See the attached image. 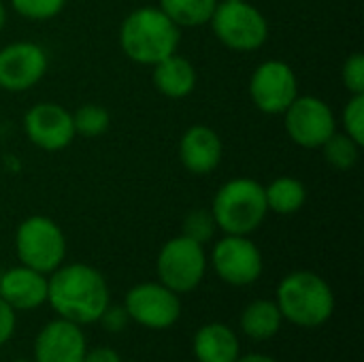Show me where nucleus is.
Segmentation results:
<instances>
[{"label": "nucleus", "mask_w": 364, "mask_h": 362, "mask_svg": "<svg viewBox=\"0 0 364 362\" xmlns=\"http://www.w3.org/2000/svg\"><path fill=\"white\" fill-rule=\"evenodd\" d=\"M47 277V303L58 318L70 320L79 326L94 324L109 307L111 292L105 275L85 265H60Z\"/></svg>", "instance_id": "obj_1"}, {"label": "nucleus", "mask_w": 364, "mask_h": 362, "mask_svg": "<svg viewBox=\"0 0 364 362\" xmlns=\"http://www.w3.org/2000/svg\"><path fill=\"white\" fill-rule=\"evenodd\" d=\"M181 28L175 26L160 6H141L126 15L119 26V47L136 64L154 66L173 55L181 41Z\"/></svg>", "instance_id": "obj_2"}, {"label": "nucleus", "mask_w": 364, "mask_h": 362, "mask_svg": "<svg viewBox=\"0 0 364 362\" xmlns=\"http://www.w3.org/2000/svg\"><path fill=\"white\" fill-rule=\"evenodd\" d=\"M275 303L284 322L301 329L324 326L335 314V292L331 284L314 271L288 273L277 286Z\"/></svg>", "instance_id": "obj_3"}, {"label": "nucleus", "mask_w": 364, "mask_h": 362, "mask_svg": "<svg viewBox=\"0 0 364 362\" xmlns=\"http://www.w3.org/2000/svg\"><path fill=\"white\" fill-rule=\"evenodd\" d=\"M211 213L224 235L250 237L269 215L264 186L252 177H235L220 186L213 196Z\"/></svg>", "instance_id": "obj_4"}, {"label": "nucleus", "mask_w": 364, "mask_h": 362, "mask_svg": "<svg viewBox=\"0 0 364 362\" xmlns=\"http://www.w3.org/2000/svg\"><path fill=\"white\" fill-rule=\"evenodd\" d=\"M15 254L23 267L53 273L66 258V237L60 224L47 215H30L15 230Z\"/></svg>", "instance_id": "obj_5"}, {"label": "nucleus", "mask_w": 364, "mask_h": 362, "mask_svg": "<svg viewBox=\"0 0 364 362\" xmlns=\"http://www.w3.org/2000/svg\"><path fill=\"white\" fill-rule=\"evenodd\" d=\"M207 252L205 245L179 235L168 239L156 258L158 282L177 294H188L196 290L207 275Z\"/></svg>", "instance_id": "obj_6"}, {"label": "nucleus", "mask_w": 364, "mask_h": 362, "mask_svg": "<svg viewBox=\"0 0 364 362\" xmlns=\"http://www.w3.org/2000/svg\"><path fill=\"white\" fill-rule=\"evenodd\" d=\"M209 23L215 38L232 51H256L269 38L267 17L247 0L218 2Z\"/></svg>", "instance_id": "obj_7"}, {"label": "nucleus", "mask_w": 364, "mask_h": 362, "mask_svg": "<svg viewBox=\"0 0 364 362\" xmlns=\"http://www.w3.org/2000/svg\"><path fill=\"white\" fill-rule=\"evenodd\" d=\"M211 267L224 284L245 288L260 280L264 260L262 252L250 237L224 235L211 250Z\"/></svg>", "instance_id": "obj_8"}, {"label": "nucleus", "mask_w": 364, "mask_h": 362, "mask_svg": "<svg viewBox=\"0 0 364 362\" xmlns=\"http://www.w3.org/2000/svg\"><path fill=\"white\" fill-rule=\"evenodd\" d=\"M124 309L130 322L149 331H166L181 318L179 294L160 282H143L132 286L126 294Z\"/></svg>", "instance_id": "obj_9"}, {"label": "nucleus", "mask_w": 364, "mask_h": 362, "mask_svg": "<svg viewBox=\"0 0 364 362\" xmlns=\"http://www.w3.org/2000/svg\"><path fill=\"white\" fill-rule=\"evenodd\" d=\"M282 115L286 134L303 149H320L337 130V117L331 105L318 96H296Z\"/></svg>", "instance_id": "obj_10"}, {"label": "nucleus", "mask_w": 364, "mask_h": 362, "mask_svg": "<svg viewBox=\"0 0 364 362\" xmlns=\"http://www.w3.org/2000/svg\"><path fill=\"white\" fill-rule=\"evenodd\" d=\"M299 96V79L288 62L267 60L250 77V98L267 115L284 113Z\"/></svg>", "instance_id": "obj_11"}, {"label": "nucleus", "mask_w": 364, "mask_h": 362, "mask_svg": "<svg viewBox=\"0 0 364 362\" xmlns=\"http://www.w3.org/2000/svg\"><path fill=\"white\" fill-rule=\"evenodd\" d=\"M47 51L32 41H15L0 49V87L6 92H26L47 73Z\"/></svg>", "instance_id": "obj_12"}, {"label": "nucleus", "mask_w": 364, "mask_h": 362, "mask_svg": "<svg viewBox=\"0 0 364 362\" xmlns=\"http://www.w3.org/2000/svg\"><path fill=\"white\" fill-rule=\"evenodd\" d=\"M23 130L30 143L43 151L66 149L75 139L73 113L58 102H38L26 111Z\"/></svg>", "instance_id": "obj_13"}, {"label": "nucleus", "mask_w": 364, "mask_h": 362, "mask_svg": "<svg viewBox=\"0 0 364 362\" xmlns=\"http://www.w3.org/2000/svg\"><path fill=\"white\" fill-rule=\"evenodd\" d=\"M87 350L85 335L79 324L55 318L47 322L34 337V362H81Z\"/></svg>", "instance_id": "obj_14"}, {"label": "nucleus", "mask_w": 364, "mask_h": 362, "mask_svg": "<svg viewBox=\"0 0 364 362\" xmlns=\"http://www.w3.org/2000/svg\"><path fill=\"white\" fill-rule=\"evenodd\" d=\"M224 145L220 134L205 124L190 126L179 139V160L192 175H209L222 162Z\"/></svg>", "instance_id": "obj_15"}, {"label": "nucleus", "mask_w": 364, "mask_h": 362, "mask_svg": "<svg viewBox=\"0 0 364 362\" xmlns=\"http://www.w3.org/2000/svg\"><path fill=\"white\" fill-rule=\"evenodd\" d=\"M0 299L15 312H32L47 303V275L30 267H13L2 271Z\"/></svg>", "instance_id": "obj_16"}, {"label": "nucleus", "mask_w": 364, "mask_h": 362, "mask_svg": "<svg viewBox=\"0 0 364 362\" xmlns=\"http://www.w3.org/2000/svg\"><path fill=\"white\" fill-rule=\"evenodd\" d=\"M192 352L198 362H235L241 356V341L230 326L209 322L196 331Z\"/></svg>", "instance_id": "obj_17"}, {"label": "nucleus", "mask_w": 364, "mask_h": 362, "mask_svg": "<svg viewBox=\"0 0 364 362\" xmlns=\"http://www.w3.org/2000/svg\"><path fill=\"white\" fill-rule=\"evenodd\" d=\"M151 81H154V87L166 96V98H186L194 92L196 87V68L194 64L179 55L177 51L164 60H160L158 64L151 66Z\"/></svg>", "instance_id": "obj_18"}, {"label": "nucleus", "mask_w": 364, "mask_h": 362, "mask_svg": "<svg viewBox=\"0 0 364 362\" xmlns=\"http://www.w3.org/2000/svg\"><path fill=\"white\" fill-rule=\"evenodd\" d=\"M284 324L282 312L271 299H256L241 312L239 326L245 337L252 341H269L273 339Z\"/></svg>", "instance_id": "obj_19"}, {"label": "nucleus", "mask_w": 364, "mask_h": 362, "mask_svg": "<svg viewBox=\"0 0 364 362\" xmlns=\"http://www.w3.org/2000/svg\"><path fill=\"white\" fill-rule=\"evenodd\" d=\"M264 198L269 211L277 215H292L303 209L307 201V188L301 179L284 175L264 186Z\"/></svg>", "instance_id": "obj_20"}, {"label": "nucleus", "mask_w": 364, "mask_h": 362, "mask_svg": "<svg viewBox=\"0 0 364 362\" xmlns=\"http://www.w3.org/2000/svg\"><path fill=\"white\" fill-rule=\"evenodd\" d=\"M160 11L179 28L207 26L218 0H160Z\"/></svg>", "instance_id": "obj_21"}, {"label": "nucleus", "mask_w": 364, "mask_h": 362, "mask_svg": "<svg viewBox=\"0 0 364 362\" xmlns=\"http://www.w3.org/2000/svg\"><path fill=\"white\" fill-rule=\"evenodd\" d=\"M320 149H322V156H324L328 166H333L335 171H352L358 164L363 145L356 143L346 132L335 130Z\"/></svg>", "instance_id": "obj_22"}, {"label": "nucleus", "mask_w": 364, "mask_h": 362, "mask_svg": "<svg viewBox=\"0 0 364 362\" xmlns=\"http://www.w3.org/2000/svg\"><path fill=\"white\" fill-rule=\"evenodd\" d=\"M111 124V115L105 107L100 105H81L75 113H73V126H75V134H81L85 139H96L100 134H105L109 130Z\"/></svg>", "instance_id": "obj_23"}, {"label": "nucleus", "mask_w": 364, "mask_h": 362, "mask_svg": "<svg viewBox=\"0 0 364 362\" xmlns=\"http://www.w3.org/2000/svg\"><path fill=\"white\" fill-rule=\"evenodd\" d=\"M218 224L213 220L211 209H192L186 218H183V237L207 245L213 237H215Z\"/></svg>", "instance_id": "obj_24"}, {"label": "nucleus", "mask_w": 364, "mask_h": 362, "mask_svg": "<svg viewBox=\"0 0 364 362\" xmlns=\"http://www.w3.org/2000/svg\"><path fill=\"white\" fill-rule=\"evenodd\" d=\"M11 6L17 15L30 21H47L62 13L66 0H11Z\"/></svg>", "instance_id": "obj_25"}, {"label": "nucleus", "mask_w": 364, "mask_h": 362, "mask_svg": "<svg viewBox=\"0 0 364 362\" xmlns=\"http://www.w3.org/2000/svg\"><path fill=\"white\" fill-rule=\"evenodd\" d=\"M343 132L356 143L364 145V94H352L341 113Z\"/></svg>", "instance_id": "obj_26"}, {"label": "nucleus", "mask_w": 364, "mask_h": 362, "mask_svg": "<svg viewBox=\"0 0 364 362\" xmlns=\"http://www.w3.org/2000/svg\"><path fill=\"white\" fill-rule=\"evenodd\" d=\"M341 81L350 94H364V55L352 53L341 68Z\"/></svg>", "instance_id": "obj_27"}, {"label": "nucleus", "mask_w": 364, "mask_h": 362, "mask_svg": "<svg viewBox=\"0 0 364 362\" xmlns=\"http://www.w3.org/2000/svg\"><path fill=\"white\" fill-rule=\"evenodd\" d=\"M98 322L102 324V329H105L107 333L117 335V333L126 331V326L130 324V318H128V314H126L124 307H111V305H109V307L105 309V314L100 316Z\"/></svg>", "instance_id": "obj_28"}, {"label": "nucleus", "mask_w": 364, "mask_h": 362, "mask_svg": "<svg viewBox=\"0 0 364 362\" xmlns=\"http://www.w3.org/2000/svg\"><path fill=\"white\" fill-rule=\"evenodd\" d=\"M15 326H17L15 309L6 301L0 299V346L11 341V337L15 335Z\"/></svg>", "instance_id": "obj_29"}, {"label": "nucleus", "mask_w": 364, "mask_h": 362, "mask_svg": "<svg viewBox=\"0 0 364 362\" xmlns=\"http://www.w3.org/2000/svg\"><path fill=\"white\" fill-rule=\"evenodd\" d=\"M81 362H124L119 352L109 348V346H98V348H87Z\"/></svg>", "instance_id": "obj_30"}, {"label": "nucleus", "mask_w": 364, "mask_h": 362, "mask_svg": "<svg viewBox=\"0 0 364 362\" xmlns=\"http://www.w3.org/2000/svg\"><path fill=\"white\" fill-rule=\"evenodd\" d=\"M235 362H277L275 358L267 356V354H245V356H239Z\"/></svg>", "instance_id": "obj_31"}, {"label": "nucleus", "mask_w": 364, "mask_h": 362, "mask_svg": "<svg viewBox=\"0 0 364 362\" xmlns=\"http://www.w3.org/2000/svg\"><path fill=\"white\" fill-rule=\"evenodd\" d=\"M4 23H6V6H4V2L0 0V32H2Z\"/></svg>", "instance_id": "obj_32"}, {"label": "nucleus", "mask_w": 364, "mask_h": 362, "mask_svg": "<svg viewBox=\"0 0 364 362\" xmlns=\"http://www.w3.org/2000/svg\"><path fill=\"white\" fill-rule=\"evenodd\" d=\"M218 2H239V0H218Z\"/></svg>", "instance_id": "obj_33"}, {"label": "nucleus", "mask_w": 364, "mask_h": 362, "mask_svg": "<svg viewBox=\"0 0 364 362\" xmlns=\"http://www.w3.org/2000/svg\"><path fill=\"white\" fill-rule=\"evenodd\" d=\"M15 362H34V361H23V358H19V361H15Z\"/></svg>", "instance_id": "obj_34"}, {"label": "nucleus", "mask_w": 364, "mask_h": 362, "mask_svg": "<svg viewBox=\"0 0 364 362\" xmlns=\"http://www.w3.org/2000/svg\"><path fill=\"white\" fill-rule=\"evenodd\" d=\"M0 280H2V269H0Z\"/></svg>", "instance_id": "obj_35"}]
</instances>
